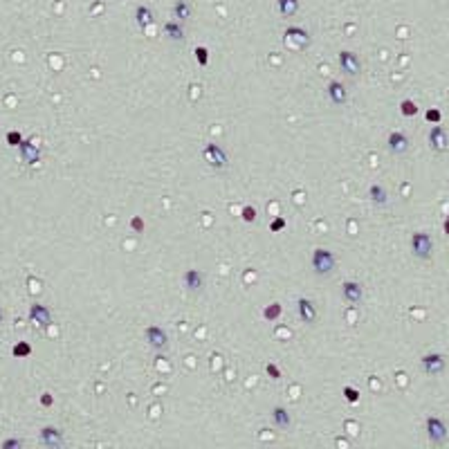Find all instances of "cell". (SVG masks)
Masks as SVG:
<instances>
[{
	"label": "cell",
	"mask_w": 449,
	"mask_h": 449,
	"mask_svg": "<svg viewBox=\"0 0 449 449\" xmlns=\"http://www.w3.org/2000/svg\"><path fill=\"white\" fill-rule=\"evenodd\" d=\"M32 353V348L27 346V344H18V346H14V355L16 357H25V355H29Z\"/></svg>",
	"instance_id": "obj_25"
},
{
	"label": "cell",
	"mask_w": 449,
	"mask_h": 449,
	"mask_svg": "<svg viewBox=\"0 0 449 449\" xmlns=\"http://www.w3.org/2000/svg\"><path fill=\"white\" fill-rule=\"evenodd\" d=\"M135 18H137L139 27H148V25L153 23V12H151L148 7H144V5H139V7L135 9Z\"/></svg>",
	"instance_id": "obj_15"
},
{
	"label": "cell",
	"mask_w": 449,
	"mask_h": 449,
	"mask_svg": "<svg viewBox=\"0 0 449 449\" xmlns=\"http://www.w3.org/2000/svg\"><path fill=\"white\" fill-rule=\"evenodd\" d=\"M389 151L391 153H395V155H402V153H406L409 151V137H406L404 133H391L389 135Z\"/></svg>",
	"instance_id": "obj_7"
},
{
	"label": "cell",
	"mask_w": 449,
	"mask_h": 449,
	"mask_svg": "<svg viewBox=\"0 0 449 449\" xmlns=\"http://www.w3.org/2000/svg\"><path fill=\"white\" fill-rule=\"evenodd\" d=\"M368 196H370V200H373L375 205H386V202H389L386 189H384V186H380V184H373V186H370Z\"/></svg>",
	"instance_id": "obj_16"
},
{
	"label": "cell",
	"mask_w": 449,
	"mask_h": 449,
	"mask_svg": "<svg viewBox=\"0 0 449 449\" xmlns=\"http://www.w3.org/2000/svg\"><path fill=\"white\" fill-rule=\"evenodd\" d=\"M184 285L189 290H200L202 288V276L200 272H196V270H189V272L184 274Z\"/></svg>",
	"instance_id": "obj_17"
},
{
	"label": "cell",
	"mask_w": 449,
	"mask_h": 449,
	"mask_svg": "<svg viewBox=\"0 0 449 449\" xmlns=\"http://www.w3.org/2000/svg\"><path fill=\"white\" fill-rule=\"evenodd\" d=\"M420 366H422V370H425L427 375H440L442 370H445L447 362H445V357H442L440 353H429V355H425V357L420 359Z\"/></svg>",
	"instance_id": "obj_4"
},
{
	"label": "cell",
	"mask_w": 449,
	"mask_h": 449,
	"mask_svg": "<svg viewBox=\"0 0 449 449\" xmlns=\"http://www.w3.org/2000/svg\"><path fill=\"white\" fill-rule=\"evenodd\" d=\"M427 119L433 122V124H438L442 119V115H440V110H429V113H427Z\"/></svg>",
	"instance_id": "obj_27"
},
{
	"label": "cell",
	"mask_w": 449,
	"mask_h": 449,
	"mask_svg": "<svg viewBox=\"0 0 449 449\" xmlns=\"http://www.w3.org/2000/svg\"><path fill=\"white\" fill-rule=\"evenodd\" d=\"M173 16H175L177 20H186V18L191 16V5L184 3V0H177L175 7H173Z\"/></svg>",
	"instance_id": "obj_19"
},
{
	"label": "cell",
	"mask_w": 449,
	"mask_h": 449,
	"mask_svg": "<svg viewBox=\"0 0 449 449\" xmlns=\"http://www.w3.org/2000/svg\"><path fill=\"white\" fill-rule=\"evenodd\" d=\"M164 34L169 36L171 41H180L184 36V29L180 27V23H166L164 25Z\"/></svg>",
	"instance_id": "obj_21"
},
{
	"label": "cell",
	"mask_w": 449,
	"mask_h": 449,
	"mask_svg": "<svg viewBox=\"0 0 449 449\" xmlns=\"http://www.w3.org/2000/svg\"><path fill=\"white\" fill-rule=\"evenodd\" d=\"M29 319L36 321V323H41V326H48V323L52 321V317H50V310L45 306L34 304L32 310H29Z\"/></svg>",
	"instance_id": "obj_12"
},
{
	"label": "cell",
	"mask_w": 449,
	"mask_h": 449,
	"mask_svg": "<svg viewBox=\"0 0 449 449\" xmlns=\"http://www.w3.org/2000/svg\"><path fill=\"white\" fill-rule=\"evenodd\" d=\"M429 144H431V148L436 151V153H442V151H447V144H449V139H447V133H445V128L442 126H431V130H429Z\"/></svg>",
	"instance_id": "obj_5"
},
{
	"label": "cell",
	"mask_w": 449,
	"mask_h": 449,
	"mask_svg": "<svg viewBox=\"0 0 449 449\" xmlns=\"http://www.w3.org/2000/svg\"><path fill=\"white\" fill-rule=\"evenodd\" d=\"M310 263H312L315 274H319V276L330 274L332 270H335V256H332V252H328V249H323V247H319V249L312 252Z\"/></svg>",
	"instance_id": "obj_1"
},
{
	"label": "cell",
	"mask_w": 449,
	"mask_h": 449,
	"mask_svg": "<svg viewBox=\"0 0 449 449\" xmlns=\"http://www.w3.org/2000/svg\"><path fill=\"white\" fill-rule=\"evenodd\" d=\"M427 436H429L431 442L436 445H442L447 440V425L436 416H429L427 418Z\"/></svg>",
	"instance_id": "obj_3"
},
{
	"label": "cell",
	"mask_w": 449,
	"mask_h": 449,
	"mask_svg": "<svg viewBox=\"0 0 449 449\" xmlns=\"http://www.w3.org/2000/svg\"><path fill=\"white\" fill-rule=\"evenodd\" d=\"M272 420H274V425H279V427H288L290 425V416H288V411H285L283 406H276V409L272 411Z\"/></svg>",
	"instance_id": "obj_22"
},
{
	"label": "cell",
	"mask_w": 449,
	"mask_h": 449,
	"mask_svg": "<svg viewBox=\"0 0 449 449\" xmlns=\"http://www.w3.org/2000/svg\"><path fill=\"white\" fill-rule=\"evenodd\" d=\"M411 249L418 258H429L433 252V241L427 232H416L411 236Z\"/></svg>",
	"instance_id": "obj_2"
},
{
	"label": "cell",
	"mask_w": 449,
	"mask_h": 449,
	"mask_svg": "<svg viewBox=\"0 0 449 449\" xmlns=\"http://www.w3.org/2000/svg\"><path fill=\"white\" fill-rule=\"evenodd\" d=\"M339 65H342L344 72H348V74H353V77L359 72V59L353 52H342V54H339Z\"/></svg>",
	"instance_id": "obj_9"
},
{
	"label": "cell",
	"mask_w": 449,
	"mask_h": 449,
	"mask_svg": "<svg viewBox=\"0 0 449 449\" xmlns=\"http://www.w3.org/2000/svg\"><path fill=\"white\" fill-rule=\"evenodd\" d=\"M20 153L25 155V160H27L29 164H34V162L39 160V148L32 146V142H23V144H20Z\"/></svg>",
	"instance_id": "obj_20"
},
{
	"label": "cell",
	"mask_w": 449,
	"mask_h": 449,
	"mask_svg": "<svg viewBox=\"0 0 449 449\" xmlns=\"http://www.w3.org/2000/svg\"><path fill=\"white\" fill-rule=\"evenodd\" d=\"M41 440H43L45 445H50V447L61 445V431L59 429H52V427H45V429L41 431Z\"/></svg>",
	"instance_id": "obj_14"
},
{
	"label": "cell",
	"mask_w": 449,
	"mask_h": 449,
	"mask_svg": "<svg viewBox=\"0 0 449 449\" xmlns=\"http://www.w3.org/2000/svg\"><path fill=\"white\" fill-rule=\"evenodd\" d=\"M146 339H148V344H151L153 348H164L166 342H169V339H166V335H164V330H162V328H158V326H153V328H148V330H146Z\"/></svg>",
	"instance_id": "obj_11"
},
{
	"label": "cell",
	"mask_w": 449,
	"mask_h": 449,
	"mask_svg": "<svg viewBox=\"0 0 449 449\" xmlns=\"http://www.w3.org/2000/svg\"><path fill=\"white\" fill-rule=\"evenodd\" d=\"M202 155H205V160L213 166V169H222V166L227 164V158H224V153L220 151V146H216V144H207V148L202 151Z\"/></svg>",
	"instance_id": "obj_6"
},
{
	"label": "cell",
	"mask_w": 449,
	"mask_h": 449,
	"mask_svg": "<svg viewBox=\"0 0 449 449\" xmlns=\"http://www.w3.org/2000/svg\"><path fill=\"white\" fill-rule=\"evenodd\" d=\"M243 213H245V220H247V222H252V220H254V209H252V207H247Z\"/></svg>",
	"instance_id": "obj_30"
},
{
	"label": "cell",
	"mask_w": 449,
	"mask_h": 449,
	"mask_svg": "<svg viewBox=\"0 0 449 449\" xmlns=\"http://www.w3.org/2000/svg\"><path fill=\"white\" fill-rule=\"evenodd\" d=\"M296 304H299V315H301V319H304L306 323H315V319H317L315 304H312V301H308V299H304V296H301Z\"/></svg>",
	"instance_id": "obj_10"
},
{
	"label": "cell",
	"mask_w": 449,
	"mask_h": 449,
	"mask_svg": "<svg viewBox=\"0 0 449 449\" xmlns=\"http://www.w3.org/2000/svg\"><path fill=\"white\" fill-rule=\"evenodd\" d=\"M442 227H445V234H447V236H449V216L445 218V224H442Z\"/></svg>",
	"instance_id": "obj_32"
},
{
	"label": "cell",
	"mask_w": 449,
	"mask_h": 449,
	"mask_svg": "<svg viewBox=\"0 0 449 449\" xmlns=\"http://www.w3.org/2000/svg\"><path fill=\"white\" fill-rule=\"evenodd\" d=\"M196 59H198V63H200V65H207L209 52H207L205 48H196Z\"/></svg>",
	"instance_id": "obj_24"
},
{
	"label": "cell",
	"mask_w": 449,
	"mask_h": 449,
	"mask_svg": "<svg viewBox=\"0 0 449 449\" xmlns=\"http://www.w3.org/2000/svg\"><path fill=\"white\" fill-rule=\"evenodd\" d=\"M7 142H9V146H20V144H23V137H20V133L12 130V133L7 135Z\"/></svg>",
	"instance_id": "obj_26"
},
{
	"label": "cell",
	"mask_w": 449,
	"mask_h": 449,
	"mask_svg": "<svg viewBox=\"0 0 449 449\" xmlns=\"http://www.w3.org/2000/svg\"><path fill=\"white\" fill-rule=\"evenodd\" d=\"M342 294H344V299H346L348 304H359V301H362L364 290H362V285L355 283V281H346V283H344Z\"/></svg>",
	"instance_id": "obj_8"
},
{
	"label": "cell",
	"mask_w": 449,
	"mask_h": 449,
	"mask_svg": "<svg viewBox=\"0 0 449 449\" xmlns=\"http://www.w3.org/2000/svg\"><path fill=\"white\" fill-rule=\"evenodd\" d=\"M400 110H402V115H406V117H414V115L418 113V108H416L414 101H409V99H406V101L400 103Z\"/></svg>",
	"instance_id": "obj_23"
},
{
	"label": "cell",
	"mask_w": 449,
	"mask_h": 449,
	"mask_svg": "<svg viewBox=\"0 0 449 449\" xmlns=\"http://www.w3.org/2000/svg\"><path fill=\"white\" fill-rule=\"evenodd\" d=\"M344 395H348V400L351 402H357L359 400V393L355 389H344Z\"/></svg>",
	"instance_id": "obj_28"
},
{
	"label": "cell",
	"mask_w": 449,
	"mask_h": 449,
	"mask_svg": "<svg viewBox=\"0 0 449 449\" xmlns=\"http://www.w3.org/2000/svg\"><path fill=\"white\" fill-rule=\"evenodd\" d=\"M270 227H272V232H279V229L285 227V220H283V218H276V220H272V224H270Z\"/></svg>",
	"instance_id": "obj_29"
},
{
	"label": "cell",
	"mask_w": 449,
	"mask_h": 449,
	"mask_svg": "<svg viewBox=\"0 0 449 449\" xmlns=\"http://www.w3.org/2000/svg\"><path fill=\"white\" fill-rule=\"evenodd\" d=\"M328 97H330L335 103H346L348 92L344 90V86L339 81H330L328 83Z\"/></svg>",
	"instance_id": "obj_13"
},
{
	"label": "cell",
	"mask_w": 449,
	"mask_h": 449,
	"mask_svg": "<svg viewBox=\"0 0 449 449\" xmlns=\"http://www.w3.org/2000/svg\"><path fill=\"white\" fill-rule=\"evenodd\" d=\"M3 317H5V315H3V310H0V321H3Z\"/></svg>",
	"instance_id": "obj_33"
},
{
	"label": "cell",
	"mask_w": 449,
	"mask_h": 449,
	"mask_svg": "<svg viewBox=\"0 0 449 449\" xmlns=\"http://www.w3.org/2000/svg\"><path fill=\"white\" fill-rule=\"evenodd\" d=\"M268 373H270V375H274V380H279V375H281V373H279V368L272 366V364L268 366Z\"/></svg>",
	"instance_id": "obj_31"
},
{
	"label": "cell",
	"mask_w": 449,
	"mask_h": 449,
	"mask_svg": "<svg viewBox=\"0 0 449 449\" xmlns=\"http://www.w3.org/2000/svg\"><path fill=\"white\" fill-rule=\"evenodd\" d=\"M279 12L283 16H294L299 12V0H279Z\"/></svg>",
	"instance_id": "obj_18"
}]
</instances>
